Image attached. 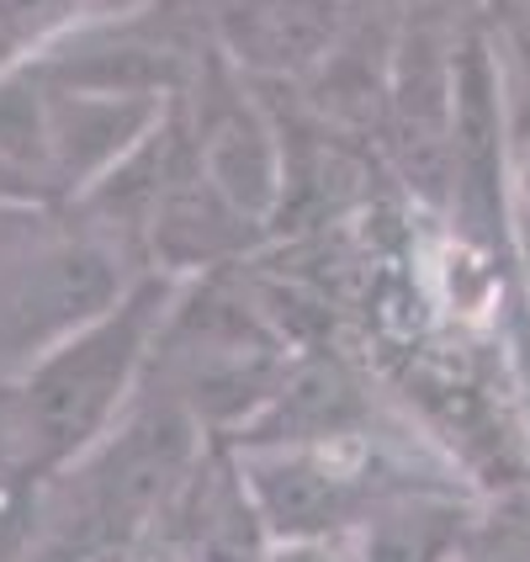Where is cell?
<instances>
[{"instance_id":"1","label":"cell","mask_w":530,"mask_h":562,"mask_svg":"<svg viewBox=\"0 0 530 562\" xmlns=\"http://www.w3.org/2000/svg\"><path fill=\"white\" fill-rule=\"evenodd\" d=\"M176 297L181 277L144 266L112 308L69 329L27 372L5 382L27 451V477H64L133 408L149 382L159 329Z\"/></svg>"},{"instance_id":"2","label":"cell","mask_w":530,"mask_h":562,"mask_svg":"<svg viewBox=\"0 0 530 562\" xmlns=\"http://www.w3.org/2000/svg\"><path fill=\"white\" fill-rule=\"evenodd\" d=\"M202 419L170 393H138L123 419L64 472L80 477V526L138 536L170 515L202 472Z\"/></svg>"},{"instance_id":"3","label":"cell","mask_w":530,"mask_h":562,"mask_svg":"<svg viewBox=\"0 0 530 562\" xmlns=\"http://www.w3.org/2000/svg\"><path fill=\"white\" fill-rule=\"evenodd\" d=\"M138 271L106 234L64 223L22 255L0 260V382L27 372L48 345L112 308Z\"/></svg>"},{"instance_id":"4","label":"cell","mask_w":530,"mask_h":562,"mask_svg":"<svg viewBox=\"0 0 530 562\" xmlns=\"http://www.w3.org/2000/svg\"><path fill=\"white\" fill-rule=\"evenodd\" d=\"M234 468L250 488L271 541L297 536H350L387 483L372 477V462L335 436H271L245 440Z\"/></svg>"},{"instance_id":"5","label":"cell","mask_w":530,"mask_h":562,"mask_svg":"<svg viewBox=\"0 0 530 562\" xmlns=\"http://www.w3.org/2000/svg\"><path fill=\"white\" fill-rule=\"evenodd\" d=\"M196 95L202 101L191 106L181 101L196 170L213 181V191L234 213L271 228L286 202V149H281L271 112L260 106V86L213 48L207 75L196 80Z\"/></svg>"},{"instance_id":"6","label":"cell","mask_w":530,"mask_h":562,"mask_svg":"<svg viewBox=\"0 0 530 562\" xmlns=\"http://www.w3.org/2000/svg\"><path fill=\"white\" fill-rule=\"evenodd\" d=\"M43 86V80H37ZM181 95L149 91H86V86H43L48 112V176L69 207L80 191H91L112 165H123L155 133Z\"/></svg>"},{"instance_id":"7","label":"cell","mask_w":530,"mask_h":562,"mask_svg":"<svg viewBox=\"0 0 530 562\" xmlns=\"http://www.w3.org/2000/svg\"><path fill=\"white\" fill-rule=\"evenodd\" d=\"M213 48L255 86L318 75L340 54L350 0H207Z\"/></svg>"},{"instance_id":"8","label":"cell","mask_w":530,"mask_h":562,"mask_svg":"<svg viewBox=\"0 0 530 562\" xmlns=\"http://www.w3.org/2000/svg\"><path fill=\"white\" fill-rule=\"evenodd\" d=\"M266 228L250 223L245 213H234L223 202L213 181L196 170V155H191V133H187V155L176 165L170 187L159 196L155 218L144 228V245H138V260L155 266L165 277H207L218 271L223 260H234L239 250H250Z\"/></svg>"},{"instance_id":"9","label":"cell","mask_w":530,"mask_h":562,"mask_svg":"<svg viewBox=\"0 0 530 562\" xmlns=\"http://www.w3.org/2000/svg\"><path fill=\"white\" fill-rule=\"evenodd\" d=\"M472 531V509L456 494L430 488H387L350 526L356 562H456Z\"/></svg>"},{"instance_id":"10","label":"cell","mask_w":530,"mask_h":562,"mask_svg":"<svg viewBox=\"0 0 530 562\" xmlns=\"http://www.w3.org/2000/svg\"><path fill=\"white\" fill-rule=\"evenodd\" d=\"M504 59V106H509V138L530 155V0H515V11L504 16L499 37Z\"/></svg>"},{"instance_id":"11","label":"cell","mask_w":530,"mask_h":562,"mask_svg":"<svg viewBox=\"0 0 530 562\" xmlns=\"http://www.w3.org/2000/svg\"><path fill=\"white\" fill-rule=\"evenodd\" d=\"M59 228V207L43 202H0V260L22 255L27 245H37L43 234Z\"/></svg>"},{"instance_id":"12","label":"cell","mask_w":530,"mask_h":562,"mask_svg":"<svg viewBox=\"0 0 530 562\" xmlns=\"http://www.w3.org/2000/svg\"><path fill=\"white\" fill-rule=\"evenodd\" d=\"M260 562H356L345 536H297V541H271Z\"/></svg>"},{"instance_id":"13","label":"cell","mask_w":530,"mask_h":562,"mask_svg":"<svg viewBox=\"0 0 530 562\" xmlns=\"http://www.w3.org/2000/svg\"><path fill=\"white\" fill-rule=\"evenodd\" d=\"M27 477V451H22V430H16V408H11V387L0 382V488Z\"/></svg>"}]
</instances>
